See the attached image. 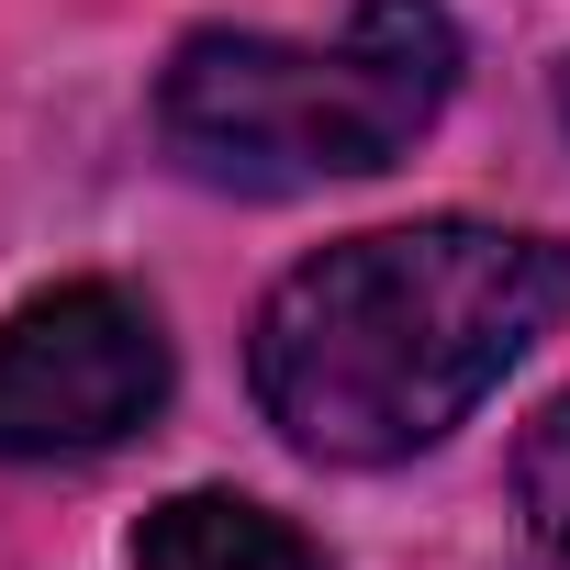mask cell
<instances>
[{"instance_id":"obj_2","label":"cell","mask_w":570,"mask_h":570,"mask_svg":"<svg viewBox=\"0 0 570 570\" xmlns=\"http://www.w3.org/2000/svg\"><path fill=\"white\" fill-rule=\"evenodd\" d=\"M459 90V23L436 0H358L336 46L190 35L157 79V135L202 190H325L381 179Z\"/></svg>"},{"instance_id":"obj_4","label":"cell","mask_w":570,"mask_h":570,"mask_svg":"<svg viewBox=\"0 0 570 570\" xmlns=\"http://www.w3.org/2000/svg\"><path fill=\"white\" fill-rule=\"evenodd\" d=\"M135 570H325L303 525H279L246 492H168L135 525Z\"/></svg>"},{"instance_id":"obj_1","label":"cell","mask_w":570,"mask_h":570,"mask_svg":"<svg viewBox=\"0 0 570 570\" xmlns=\"http://www.w3.org/2000/svg\"><path fill=\"white\" fill-rule=\"evenodd\" d=\"M570 303V246L514 224H381L268 292L246 381L303 459L381 470L436 448Z\"/></svg>"},{"instance_id":"obj_5","label":"cell","mask_w":570,"mask_h":570,"mask_svg":"<svg viewBox=\"0 0 570 570\" xmlns=\"http://www.w3.org/2000/svg\"><path fill=\"white\" fill-rule=\"evenodd\" d=\"M514 492H525V525L570 559V392L525 425V459H514Z\"/></svg>"},{"instance_id":"obj_3","label":"cell","mask_w":570,"mask_h":570,"mask_svg":"<svg viewBox=\"0 0 570 570\" xmlns=\"http://www.w3.org/2000/svg\"><path fill=\"white\" fill-rule=\"evenodd\" d=\"M157 403H168V336L112 279H68L0 325V459H101Z\"/></svg>"},{"instance_id":"obj_6","label":"cell","mask_w":570,"mask_h":570,"mask_svg":"<svg viewBox=\"0 0 570 570\" xmlns=\"http://www.w3.org/2000/svg\"><path fill=\"white\" fill-rule=\"evenodd\" d=\"M559 124H570V68H559Z\"/></svg>"}]
</instances>
